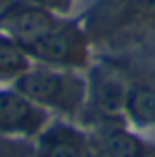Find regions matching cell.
I'll use <instances>...</instances> for the list:
<instances>
[{
	"mask_svg": "<svg viewBox=\"0 0 155 157\" xmlns=\"http://www.w3.org/2000/svg\"><path fill=\"white\" fill-rule=\"evenodd\" d=\"M89 153V140L85 134L68 123H49L36 136L32 157H85Z\"/></svg>",
	"mask_w": 155,
	"mask_h": 157,
	"instance_id": "5",
	"label": "cell"
},
{
	"mask_svg": "<svg viewBox=\"0 0 155 157\" xmlns=\"http://www.w3.org/2000/svg\"><path fill=\"white\" fill-rule=\"evenodd\" d=\"M85 157H98V155H96V153H91V151H89V153H87V155H85Z\"/></svg>",
	"mask_w": 155,
	"mask_h": 157,
	"instance_id": "12",
	"label": "cell"
},
{
	"mask_svg": "<svg viewBox=\"0 0 155 157\" xmlns=\"http://www.w3.org/2000/svg\"><path fill=\"white\" fill-rule=\"evenodd\" d=\"M89 96L94 108L104 117H115L126 110L128 89L113 75H96L89 85Z\"/></svg>",
	"mask_w": 155,
	"mask_h": 157,
	"instance_id": "7",
	"label": "cell"
},
{
	"mask_svg": "<svg viewBox=\"0 0 155 157\" xmlns=\"http://www.w3.org/2000/svg\"><path fill=\"white\" fill-rule=\"evenodd\" d=\"M49 125V113L26 98L15 85L0 87V136L36 138Z\"/></svg>",
	"mask_w": 155,
	"mask_h": 157,
	"instance_id": "3",
	"label": "cell"
},
{
	"mask_svg": "<svg viewBox=\"0 0 155 157\" xmlns=\"http://www.w3.org/2000/svg\"><path fill=\"white\" fill-rule=\"evenodd\" d=\"M32 68V59L26 49L0 30V81H17Z\"/></svg>",
	"mask_w": 155,
	"mask_h": 157,
	"instance_id": "8",
	"label": "cell"
},
{
	"mask_svg": "<svg viewBox=\"0 0 155 157\" xmlns=\"http://www.w3.org/2000/svg\"><path fill=\"white\" fill-rule=\"evenodd\" d=\"M13 85L36 106L45 108L47 113L53 110L62 115H75L87 96V85L81 77L68 68H53L43 64L26 70Z\"/></svg>",
	"mask_w": 155,
	"mask_h": 157,
	"instance_id": "1",
	"label": "cell"
},
{
	"mask_svg": "<svg viewBox=\"0 0 155 157\" xmlns=\"http://www.w3.org/2000/svg\"><path fill=\"white\" fill-rule=\"evenodd\" d=\"M89 151L98 157H149L147 144L121 128L100 130L89 140Z\"/></svg>",
	"mask_w": 155,
	"mask_h": 157,
	"instance_id": "6",
	"label": "cell"
},
{
	"mask_svg": "<svg viewBox=\"0 0 155 157\" xmlns=\"http://www.w3.org/2000/svg\"><path fill=\"white\" fill-rule=\"evenodd\" d=\"M130 4L138 13H147V15L155 13V0H130Z\"/></svg>",
	"mask_w": 155,
	"mask_h": 157,
	"instance_id": "11",
	"label": "cell"
},
{
	"mask_svg": "<svg viewBox=\"0 0 155 157\" xmlns=\"http://www.w3.org/2000/svg\"><path fill=\"white\" fill-rule=\"evenodd\" d=\"M151 157H155V155H151Z\"/></svg>",
	"mask_w": 155,
	"mask_h": 157,
	"instance_id": "13",
	"label": "cell"
},
{
	"mask_svg": "<svg viewBox=\"0 0 155 157\" xmlns=\"http://www.w3.org/2000/svg\"><path fill=\"white\" fill-rule=\"evenodd\" d=\"M57 21V13L26 0H19L15 6H9L0 13V30L15 38L24 49L45 36Z\"/></svg>",
	"mask_w": 155,
	"mask_h": 157,
	"instance_id": "4",
	"label": "cell"
},
{
	"mask_svg": "<svg viewBox=\"0 0 155 157\" xmlns=\"http://www.w3.org/2000/svg\"><path fill=\"white\" fill-rule=\"evenodd\" d=\"M126 110L138 123H153L155 121V89L149 85H134L128 89Z\"/></svg>",
	"mask_w": 155,
	"mask_h": 157,
	"instance_id": "9",
	"label": "cell"
},
{
	"mask_svg": "<svg viewBox=\"0 0 155 157\" xmlns=\"http://www.w3.org/2000/svg\"><path fill=\"white\" fill-rule=\"evenodd\" d=\"M32 62L53 68H75L85 64V38L75 24L57 21L55 26L26 49Z\"/></svg>",
	"mask_w": 155,
	"mask_h": 157,
	"instance_id": "2",
	"label": "cell"
},
{
	"mask_svg": "<svg viewBox=\"0 0 155 157\" xmlns=\"http://www.w3.org/2000/svg\"><path fill=\"white\" fill-rule=\"evenodd\" d=\"M26 2L45 6V9H49L53 13H62V11H66V9H70L75 4V0H26Z\"/></svg>",
	"mask_w": 155,
	"mask_h": 157,
	"instance_id": "10",
	"label": "cell"
}]
</instances>
